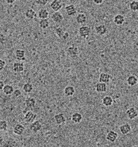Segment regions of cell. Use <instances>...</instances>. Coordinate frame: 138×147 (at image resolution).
Returning a JSON list of instances; mask_svg holds the SVG:
<instances>
[{
  "instance_id": "18",
  "label": "cell",
  "mask_w": 138,
  "mask_h": 147,
  "mask_svg": "<svg viewBox=\"0 0 138 147\" xmlns=\"http://www.w3.org/2000/svg\"><path fill=\"white\" fill-rule=\"evenodd\" d=\"M37 14L36 11L31 8H29L28 9H27L25 12H24V16L25 17L28 19V20H32L34 18H35L37 16Z\"/></svg>"
},
{
  "instance_id": "4",
  "label": "cell",
  "mask_w": 138,
  "mask_h": 147,
  "mask_svg": "<svg viewBox=\"0 0 138 147\" xmlns=\"http://www.w3.org/2000/svg\"><path fill=\"white\" fill-rule=\"evenodd\" d=\"M69 56L72 59H76L78 56L79 54V49L78 48L74 45H71L69 47L67 50Z\"/></svg>"
},
{
  "instance_id": "12",
  "label": "cell",
  "mask_w": 138,
  "mask_h": 147,
  "mask_svg": "<svg viewBox=\"0 0 138 147\" xmlns=\"http://www.w3.org/2000/svg\"><path fill=\"white\" fill-rule=\"evenodd\" d=\"M51 19L55 23L59 24L64 21V17L62 13L59 11H55L51 15Z\"/></svg>"
},
{
  "instance_id": "38",
  "label": "cell",
  "mask_w": 138,
  "mask_h": 147,
  "mask_svg": "<svg viewBox=\"0 0 138 147\" xmlns=\"http://www.w3.org/2000/svg\"><path fill=\"white\" fill-rule=\"evenodd\" d=\"M93 1L96 5H101L104 2V0H93Z\"/></svg>"
},
{
  "instance_id": "35",
  "label": "cell",
  "mask_w": 138,
  "mask_h": 147,
  "mask_svg": "<svg viewBox=\"0 0 138 147\" xmlns=\"http://www.w3.org/2000/svg\"><path fill=\"white\" fill-rule=\"evenodd\" d=\"M21 94H22L21 91L20 89H14V92H13V95L14 97H20V96H21Z\"/></svg>"
},
{
  "instance_id": "29",
  "label": "cell",
  "mask_w": 138,
  "mask_h": 147,
  "mask_svg": "<svg viewBox=\"0 0 138 147\" xmlns=\"http://www.w3.org/2000/svg\"><path fill=\"white\" fill-rule=\"evenodd\" d=\"M33 89V85L30 82L25 83L23 86V90L25 93H30Z\"/></svg>"
},
{
  "instance_id": "16",
  "label": "cell",
  "mask_w": 138,
  "mask_h": 147,
  "mask_svg": "<svg viewBox=\"0 0 138 147\" xmlns=\"http://www.w3.org/2000/svg\"><path fill=\"white\" fill-rule=\"evenodd\" d=\"M95 89L97 93H105L107 90V85L105 83L99 82L96 84Z\"/></svg>"
},
{
  "instance_id": "10",
  "label": "cell",
  "mask_w": 138,
  "mask_h": 147,
  "mask_svg": "<svg viewBox=\"0 0 138 147\" xmlns=\"http://www.w3.org/2000/svg\"><path fill=\"white\" fill-rule=\"evenodd\" d=\"M126 115L127 117L132 120L135 119V118H137L138 116V111H137V109L135 108L131 107L129 109H128L126 111Z\"/></svg>"
},
{
  "instance_id": "13",
  "label": "cell",
  "mask_w": 138,
  "mask_h": 147,
  "mask_svg": "<svg viewBox=\"0 0 138 147\" xmlns=\"http://www.w3.org/2000/svg\"><path fill=\"white\" fill-rule=\"evenodd\" d=\"M118 138V134L117 132L113 131L108 132L106 135V139L111 143H114Z\"/></svg>"
},
{
  "instance_id": "25",
  "label": "cell",
  "mask_w": 138,
  "mask_h": 147,
  "mask_svg": "<svg viewBox=\"0 0 138 147\" xmlns=\"http://www.w3.org/2000/svg\"><path fill=\"white\" fill-rule=\"evenodd\" d=\"M2 91L3 92L4 94L6 96H9L13 93L14 89V87L12 85L10 84H6Z\"/></svg>"
},
{
  "instance_id": "17",
  "label": "cell",
  "mask_w": 138,
  "mask_h": 147,
  "mask_svg": "<svg viewBox=\"0 0 138 147\" xmlns=\"http://www.w3.org/2000/svg\"><path fill=\"white\" fill-rule=\"evenodd\" d=\"M112 80V76L109 74L102 72L100 74L99 76V82H104L105 84H108Z\"/></svg>"
},
{
  "instance_id": "2",
  "label": "cell",
  "mask_w": 138,
  "mask_h": 147,
  "mask_svg": "<svg viewBox=\"0 0 138 147\" xmlns=\"http://www.w3.org/2000/svg\"><path fill=\"white\" fill-rule=\"evenodd\" d=\"M38 115L33 113V112L29 111H27L24 116V120L25 123H33L34 121H35V119H36Z\"/></svg>"
},
{
  "instance_id": "37",
  "label": "cell",
  "mask_w": 138,
  "mask_h": 147,
  "mask_svg": "<svg viewBox=\"0 0 138 147\" xmlns=\"http://www.w3.org/2000/svg\"><path fill=\"white\" fill-rule=\"evenodd\" d=\"M69 36H70V34H69V32H65V33L63 37H62V40L65 41V40H68L69 38Z\"/></svg>"
},
{
  "instance_id": "41",
  "label": "cell",
  "mask_w": 138,
  "mask_h": 147,
  "mask_svg": "<svg viewBox=\"0 0 138 147\" xmlns=\"http://www.w3.org/2000/svg\"><path fill=\"white\" fill-rule=\"evenodd\" d=\"M137 14H138V13H137Z\"/></svg>"
},
{
  "instance_id": "39",
  "label": "cell",
  "mask_w": 138,
  "mask_h": 147,
  "mask_svg": "<svg viewBox=\"0 0 138 147\" xmlns=\"http://www.w3.org/2000/svg\"><path fill=\"white\" fill-rule=\"evenodd\" d=\"M5 1L6 2V3L9 5H12L15 2L16 0H5Z\"/></svg>"
},
{
  "instance_id": "30",
  "label": "cell",
  "mask_w": 138,
  "mask_h": 147,
  "mask_svg": "<svg viewBox=\"0 0 138 147\" xmlns=\"http://www.w3.org/2000/svg\"><path fill=\"white\" fill-rule=\"evenodd\" d=\"M129 9L133 11H138V1L136 0L132 1L128 4Z\"/></svg>"
},
{
  "instance_id": "40",
  "label": "cell",
  "mask_w": 138,
  "mask_h": 147,
  "mask_svg": "<svg viewBox=\"0 0 138 147\" xmlns=\"http://www.w3.org/2000/svg\"><path fill=\"white\" fill-rule=\"evenodd\" d=\"M5 84L3 81H0V90H2L3 87L5 86Z\"/></svg>"
},
{
  "instance_id": "31",
  "label": "cell",
  "mask_w": 138,
  "mask_h": 147,
  "mask_svg": "<svg viewBox=\"0 0 138 147\" xmlns=\"http://www.w3.org/2000/svg\"><path fill=\"white\" fill-rule=\"evenodd\" d=\"M3 147H17L18 146V143L13 139H9L6 140L4 144L2 146Z\"/></svg>"
},
{
  "instance_id": "6",
  "label": "cell",
  "mask_w": 138,
  "mask_h": 147,
  "mask_svg": "<svg viewBox=\"0 0 138 147\" xmlns=\"http://www.w3.org/2000/svg\"><path fill=\"white\" fill-rule=\"evenodd\" d=\"M13 132L17 136H21L25 132V127L21 124H16L13 127Z\"/></svg>"
},
{
  "instance_id": "23",
  "label": "cell",
  "mask_w": 138,
  "mask_h": 147,
  "mask_svg": "<svg viewBox=\"0 0 138 147\" xmlns=\"http://www.w3.org/2000/svg\"><path fill=\"white\" fill-rule=\"evenodd\" d=\"M25 104L27 108L32 109L36 106V100L34 97H28L25 100Z\"/></svg>"
},
{
  "instance_id": "27",
  "label": "cell",
  "mask_w": 138,
  "mask_h": 147,
  "mask_svg": "<svg viewBox=\"0 0 138 147\" xmlns=\"http://www.w3.org/2000/svg\"><path fill=\"white\" fill-rule=\"evenodd\" d=\"M113 100L112 97L107 96L104 97L102 100V104L106 107H109L113 105Z\"/></svg>"
},
{
  "instance_id": "3",
  "label": "cell",
  "mask_w": 138,
  "mask_h": 147,
  "mask_svg": "<svg viewBox=\"0 0 138 147\" xmlns=\"http://www.w3.org/2000/svg\"><path fill=\"white\" fill-rule=\"evenodd\" d=\"M54 121L57 125H61L66 122V118L64 113H59L54 116Z\"/></svg>"
},
{
  "instance_id": "8",
  "label": "cell",
  "mask_w": 138,
  "mask_h": 147,
  "mask_svg": "<svg viewBox=\"0 0 138 147\" xmlns=\"http://www.w3.org/2000/svg\"><path fill=\"white\" fill-rule=\"evenodd\" d=\"M131 130H132V128L130 124H129L127 123L123 124L119 127V131L120 133L123 135H128L131 132Z\"/></svg>"
},
{
  "instance_id": "9",
  "label": "cell",
  "mask_w": 138,
  "mask_h": 147,
  "mask_svg": "<svg viewBox=\"0 0 138 147\" xmlns=\"http://www.w3.org/2000/svg\"><path fill=\"white\" fill-rule=\"evenodd\" d=\"M13 70L15 73L17 74H20L23 72L24 71V64L21 63V62H15L13 63V67H12Z\"/></svg>"
},
{
  "instance_id": "15",
  "label": "cell",
  "mask_w": 138,
  "mask_h": 147,
  "mask_svg": "<svg viewBox=\"0 0 138 147\" xmlns=\"http://www.w3.org/2000/svg\"><path fill=\"white\" fill-rule=\"evenodd\" d=\"M15 57L17 60L23 61H25V52L23 49H17L14 52Z\"/></svg>"
},
{
  "instance_id": "5",
  "label": "cell",
  "mask_w": 138,
  "mask_h": 147,
  "mask_svg": "<svg viewBox=\"0 0 138 147\" xmlns=\"http://www.w3.org/2000/svg\"><path fill=\"white\" fill-rule=\"evenodd\" d=\"M50 8L55 11H59L63 7V3L61 0H53L50 5Z\"/></svg>"
},
{
  "instance_id": "34",
  "label": "cell",
  "mask_w": 138,
  "mask_h": 147,
  "mask_svg": "<svg viewBox=\"0 0 138 147\" xmlns=\"http://www.w3.org/2000/svg\"><path fill=\"white\" fill-rule=\"evenodd\" d=\"M49 3V0H36V3L39 6H44Z\"/></svg>"
},
{
  "instance_id": "14",
  "label": "cell",
  "mask_w": 138,
  "mask_h": 147,
  "mask_svg": "<svg viewBox=\"0 0 138 147\" xmlns=\"http://www.w3.org/2000/svg\"><path fill=\"white\" fill-rule=\"evenodd\" d=\"M95 32L100 36H104L108 32V29L105 25L101 24L95 27Z\"/></svg>"
},
{
  "instance_id": "26",
  "label": "cell",
  "mask_w": 138,
  "mask_h": 147,
  "mask_svg": "<svg viewBox=\"0 0 138 147\" xmlns=\"http://www.w3.org/2000/svg\"><path fill=\"white\" fill-rule=\"evenodd\" d=\"M127 82L129 86H134L138 84V78L134 75H130L127 79Z\"/></svg>"
},
{
  "instance_id": "7",
  "label": "cell",
  "mask_w": 138,
  "mask_h": 147,
  "mask_svg": "<svg viewBox=\"0 0 138 147\" xmlns=\"http://www.w3.org/2000/svg\"><path fill=\"white\" fill-rule=\"evenodd\" d=\"M42 124L38 120L34 121L33 123H32V124L29 126V129L31 131L35 134L39 132L42 129Z\"/></svg>"
},
{
  "instance_id": "20",
  "label": "cell",
  "mask_w": 138,
  "mask_h": 147,
  "mask_svg": "<svg viewBox=\"0 0 138 147\" xmlns=\"http://www.w3.org/2000/svg\"><path fill=\"white\" fill-rule=\"evenodd\" d=\"M126 21L125 17L121 14H116L113 18V22L117 25H122Z\"/></svg>"
},
{
  "instance_id": "32",
  "label": "cell",
  "mask_w": 138,
  "mask_h": 147,
  "mask_svg": "<svg viewBox=\"0 0 138 147\" xmlns=\"http://www.w3.org/2000/svg\"><path fill=\"white\" fill-rule=\"evenodd\" d=\"M54 33L59 38L62 39L65 33V31L62 28H61L60 27H58L55 29Z\"/></svg>"
},
{
  "instance_id": "11",
  "label": "cell",
  "mask_w": 138,
  "mask_h": 147,
  "mask_svg": "<svg viewBox=\"0 0 138 147\" xmlns=\"http://www.w3.org/2000/svg\"><path fill=\"white\" fill-rule=\"evenodd\" d=\"M65 11L68 16H74L77 13V9L76 6L73 4H70L65 7Z\"/></svg>"
},
{
  "instance_id": "21",
  "label": "cell",
  "mask_w": 138,
  "mask_h": 147,
  "mask_svg": "<svg viewBox=\"0 0 138 147\" xmlns=\"http://www.w3.org/2000/svg\"><path fill=\"white\" fill-rule=\"evenodd\" d=\"M49 14V11L46 8H42L38 12V17L40 20L48 18Z\"/></svg>"
},
{
  "instance_id": "33",
  "label": "cell",
  "mask_w": 138,
  "mask_h": 147,
  "mask_svg": "<svg viewBox=\"0 0 138 147\" xmlns=\"http://www.w3.org/2000/svg\"><path fill=\"white\" fill-rule=\"evenodd\" d=\"M8 124L5 120H1L0 121V129L1 131H6L8 129Z\"/></svg>"
},
{
  "instance_id": "22",
  "label": "cell",
  "mask_w": 138,
  "mask_h": 147,
  "mask_svg": "<svg viewBox=\"0 0 138 147\" xmlns=\"http://www.w3.org/2000/svg\"><path fill=\"white\" fill-rule=\"evenodd\" d=\"M71 121L75 123V124H79L80 123L82 119H83V116L81 113H78V112H75L74 113L71 117Z\"/></svg>"
},
{
  "instance_id": "24",
  "label": "cell",
  "mask_w": 138,
  "mask_h": 147,
  "mask_svg": "<svg viewBox=\"0 0 138 147\" xmlns=\"http://www.w3.org/2000/svg\"><path fill=\"white\" fill-rule=\"evenodd\" d=\"M64 94L67 97L72 96L75 92V88L72 85H68L64 89Z\"/></svg>"
},
{
  "instance_id": "36",
  "label": "cell",
  "mask_w": 138,
  "mask_h": 147,
  "mask_svg": "<svg viewBox=\"0 0 138 147\" xmlns=\"http://www.w3.org/2000/svg\"><path fill=\"white\" fill-rule=\"evenodd\" d=\"M6 64V63L5 61L3 60L2 59L0 60V71H2L3 69V68L5 67Z\"/></svg>"
},
{
  "instance_id": "28",
  "label": "cell",
  "mask_w": 138,
  "mask_h": 147,
  "mask_svg": "<svg viewBox=\"0 0 138 147\" xmlns=\"http://www.w3.org/2000/svg\"><path fill=\"white\" fill-rule=\"evenodd\" d=\"M50 25V21L48 20V18L41 19V20H40V21L39 22V27L43 30L47 29L48 28H49Z\"/></svg>"
},
{
  "instance_id": "19",
  "label": "cell",
  "mask_w": 138,
  "mask_h": 147,
  "mask_svg": "<svg viewBox=\"0 0 138 147\" xmlns=\"http://www.w3.org/2000/svg\"><path fill=\"white\" fill-rule=\"evenodd\" d=\"M87 16L83 13L78 14L75 17V21L77 23L80 25H82L85 24L87 21Z\"/></svg>"
},
{
  "instance_id": "1",
  "label": "cell",
  "mask_w": 138,
  "mask_h": 147,
  "mask_svg": "<svg viewBox=\"0 0 138 147\" xmlns=\"http://www.w3.org/2000/svg\"><path fill=\"white\" fill-rule=\"evenodd\" d=\"M91 31V28L89 26L82 25L78 29V34L82 38H86L90 36Z\"/></svg>"
}]
</instances>
